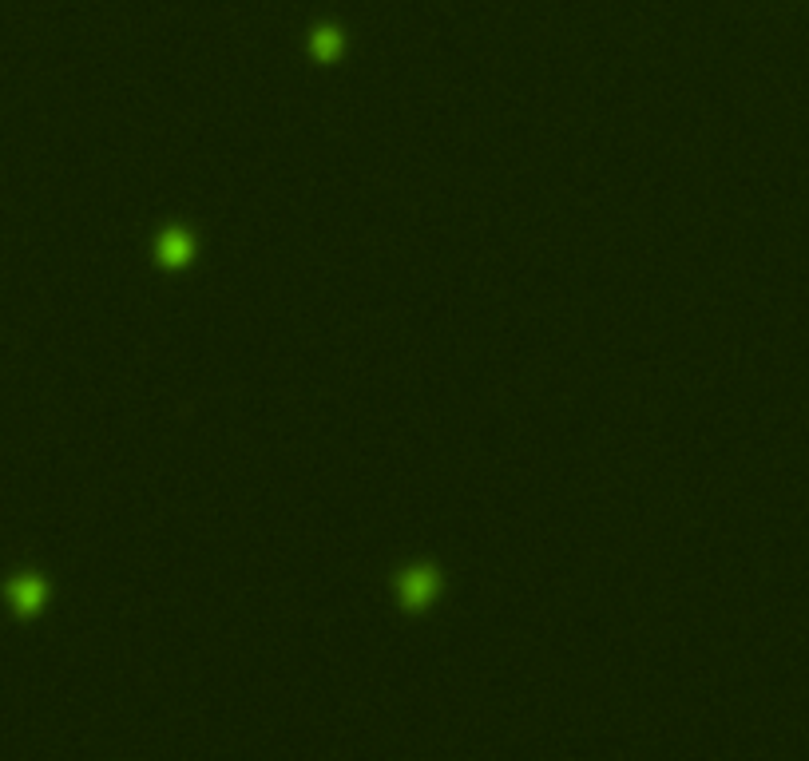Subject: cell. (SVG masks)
<instances>
[{
    "instance_id": "1",
    "label": "cell",
    "mask_w": 809,
    "mask_h": 761,
    "mask_svg": "<svg viewBox=\"0 0 809 761\" xmlns=\"http://www.w3.org/2000/svg\"><path fill=\"white\" fill-rule=\"evenodd\" d=\"M12 599H16V607H24V611H32L36 603H40V583H32V579H24V583H16L12 587Z\"/></svg>"
},
{
    "instance_id": "2",
    "label": "cell",
    "mask_w": 809,
    "mask_h": 761,
    "mask_svg": "<svg viewBox=\"0 0 809 761\" xmlns=\"http://www.w3.org/2000/svg\"><path fill=\"white\" fill-rule=\"evenodd\" d=\"M163 254H167L171 262H183V258H187V238H183V234H171V238L163 242Z\"/></svg>"
},
{
    "instance_id": "3",
    "label": "cell",
    "mask_w": 809,
    "mask_h": 761,
    "mask_svg": "<svg viewBox=\"0 0 809 761\" xmlns=\"http://www.w3.org/2000/svg\"><path fill=\"white\" fill-rule=\"evenodd\" d=\"M405 587H409V599H413V603H421V599L429 595V575H425V571H417V575H413Z\"/></svg>"
}]
</instances>
